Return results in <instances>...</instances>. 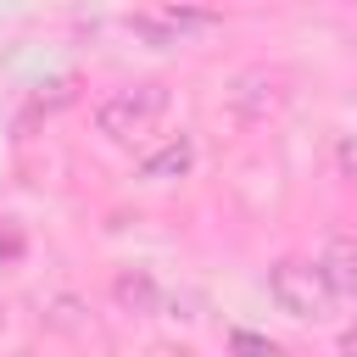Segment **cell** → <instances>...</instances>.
Returning <instances> with one entry per match:
<instances>
[{"label": "cell", "mask_w": 357, "mask_h": 357, "mask_svg": "<svg viewBox=\"0 0 357 357\" xmlns=\"http://www.w3.org/2000/svg\"><path fill=\"white\" fill-rule=\"evenodd\" d=\"M167 84H156V78H139V84H123V89H112V95H100V106H95V128L106 134V139H139V134H151V123L167 112Z\"/></svg>", "instance_id": "1"}, {"label": "cell", "mask_w": 357, "mask_h": 357, "mask_svg": "<svg viewBox=\"0 0 357 357\" xmlns=\"http://www.w3.org/2000/svg\"><path fill=\"white\" fill-rule=\"evenodd\" d=\"M268 296H273V307H279L284 318H296V324H324L329 307H335V296L324 290L318 268H312V262H296V257H279V262L268 268Z\"/></svg>", "instance_id": "2"}, {"label": "cell", "mask_w": 357, "mask_h": 357, "mask_svg": "<svg viewBox=\"0 0 357 357\" xmlns=\"http://www.w3.org/2000/svg\"><path fill=\"white\" fill-rule=\"evenodd\" d=\"M223 100H229V112H234V117L262 123L268 112H279V106L290 100V78H284L279 67H245V73H234V78H229Z\"/></svg>", "instance_id": "3"}, {"label": "cell", "mask_w": 357, "mask_h": 357, "mask_svg": "<svg viewBox=\"0 0 357 357\" xmlns=\"http://www.w3.org/2000/svg\"><path fill=\"white\" fill-rule=\"evenodd\" d=\"M312 268L335 301H357V234H329Z\"/></svg>", "instance_id": "4"}, {"label": "cell", "mask_w": 357, "mask_h": 357, "mask_svg": "<svg viewBox=\"0 0 357 357\" xmlns=\"http://www.w3.org/2000/svg\"><path fill=\"white\" fill-rule=\"evenodd\" d=\"M190 167H195V134H173V139H162L156 151L139 156V178H151V184H173Z\"/></svg>", "instance_id": "5"}, {"label": "cell", "mask_w": 357, "mask_h": 357, "mask_svg": "<svg viewBox=\"0 0 357 357\" xmlns=\"http://www.w3.org/2000/svg\"><path fill=\"white\" fill-rule=\"evenodd\" d=\"M112 301H117L123 312H134V318H156V312H162V284H156L151 268H123V273L112 279Z\"/></svg>", "instance_id": "6"}, {"label": "cell", "mask_w": 357, "mask_h": 357, "mask_svg": "<svg viewBox=\"0 0 357 357\" xmlns=\"http://www.w3.org/2000/svg\"><path fill=\"white\" fill-rule=\"evenodd\" d=\"M229 351L234 357H273V340H262L251 329H229Z\"/></svg>", "instance_id": "7"}, {"label": "cell", "mask_w": 357, "mask_h": 357, "mask_svg": "<svg viewBox=\"0 0 357 357\" xmlns=\"http://www.w3.org/2000/svg\"><path fill=\"white\" fill-rule=\"evenodd\" d=\"M335 173L357 184V134H340L335 139Z\"/></svg>", "instance_id": "8"}, {"label": "cell", "mask_w": 357, "mask_h": 357, "mask_svg": "<svg viewBox=\"0 0 357 357\" xmlns=\"http://www.w3.org/2000/svg\"><path fill=\"white\" fill-rule=\"evenodd\" d=\"M340 357H357V324L340 329Z\"/></svg>", "instance_id": "9"}, {"label": "cell", "mask_w": 357, "mask_h": 357, "mask_svg": "<svg viewBox=\"0 0 357 357\" xmlns=\"http://www.w3.org/2000/svg\"><path fill=\"white\" fill-rule=\"evenodd\" d=\"M335 357H340V351H335Z\"/></svg>", "instance_id": "10"}]
</instances>
